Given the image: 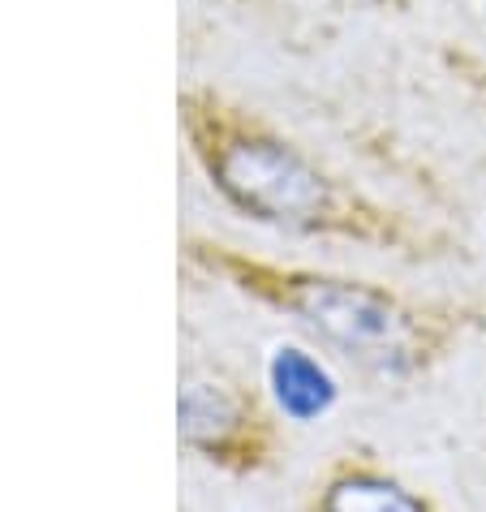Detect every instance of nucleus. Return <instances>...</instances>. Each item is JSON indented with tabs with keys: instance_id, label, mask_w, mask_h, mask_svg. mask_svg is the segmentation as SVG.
<instances>
[{
	"instance_id": "f257e3e1",
	"label": "nucleus",
	"mask_w": 486,
	"mask_h": 512,
	"mask_svg": "<svg viewBox=\"0 0 486 512\" xmlns=\"http://www.w3.org/2000/svg\"><path fill=\"white\" fill-rule=\"evenodd\" d=\"M211 173L220 190L246 207L250 216L271 224H314L332 207V190L314 168L284 142L233 134L211 151Z\"/></svg>"
},
{
	"instance_id": "f03ea898",
	"label": "nucleus",
	"mask_w": 486,
	"mask_h": 512,
	"mask_svg": "<svg viewBox=\"0 0 486 512\" xmlns=\"http://www.w3.org/2000/svg\"><path fill=\"white\" fill-rule=\"evenodd\" d=\"M289 306L323 340L362 362L388 366L409 353V319L375 289L345 280H297L289 289Z\"/></svg>"
},
{
	"instance_id": "7ed1b4c3",
	"label": "nucleus",
	"mask_w": 486,
	"mask_h": 512,
	"mask_svg": "<svg viewBox=\"0 0 486 512\" xmlns=\"http://www.w3.org/2000/svg\"><path fill=\"white\" fill-rule=\"evenodd\" d=\"M271 388H276V401L284 405V414L293 418H319L336 401V383L302 349H280L271 358Z\"/></svg>"
},
{
	"instance_id": "20e7f679",
	"label": "nucleus",
	"mask_w": 486,
	"mask_h": 512,
	"mask_svg": "<svg viewBox=\"0 0 486 512\" xmlns=\"http://www.w3.org/2000/svg\"><path fill=\"white\" fill-rule=\"evenodd\" d=\"M233 422H237V409L220 388H207V383H190V388H185V396H181V426H185V435H190L194 444L216 448L220 439L233 431Z\"/></svg>"
},
{
	"instance_id": "39448f33",
	"label": "nucleus",
	"mask_w": 486,
	"mask_h": 512,
	"mask_svg": "<svg viewBox=\"0 0 486 512\" xmlns=\"http://www.w3.org/2000/svg\"><path fill=\"white\" fill-rule=\"evenodd\" d=\"M323 512H422V504L392 482L379 478H345L327 491Z\"/></svg>"
}]
</instances>
